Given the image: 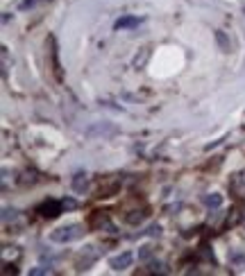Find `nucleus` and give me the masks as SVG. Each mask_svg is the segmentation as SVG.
Returning a JSON list of instances; mask_svg holds the SVG:
<instances>
[{
	"label": "nucleus",
	"instance_id": "nucleus-4",
	"mask_svg": "<svg viewBox=\"0 0 245 276\" xmlns=\"http://www.w3.org/2000/svg\"><path fill=\"white\" fill-rule=\"evenodd\" d=\"M134 263V254L132 251H122L121 256H114L112 260H109V265H112V270L116 272H122V270H127L129 265Z\"/></svg>",
	"mask_w": 245,
	"mask_h": 276
},
{
	"label": "nucleus",
	"instance_id": "nucleus-8",
	"mask_svg": "<svg viewBox=\"0 0 245 276\" xmlns=\"http://www.w3.org/2000/svg\"><path fill=\"white\" fill-rule=\"evenodd\" d=\"M216 43H218L220 52H229V50H232V43H229L227 34H225L223 30H216Z\"/></svg>",
	"mask_w": 245,
	"mask_h": 276
},
{
	"label": "nucleus",
	"instance_id": "nucleus-7",
	"mask_svg": "<svg viewBox=\"0 0 245 276\" xmlns=\"http://www.w3.org/2000/svg\"><path fill=\"white\" fill-rule=\"evenodd\" d=\"M73 190L77 192V195H84L86 190H89V177L86 175H75L73 177Z\"/></svg>",
	"mask_w": 245,
	"mask_h": 276
},
{
	"label": "nucleus",
	"instance_id": "nucleus-1",
	"mask_svg": "<svg viewBox=\"0 0 245 276\" xmlns=\"http://www.w3.org/2000/svg\"><path fill=\"white\" fill-rule=\"evenodd\" d=\"M82 235H84V227L77 222H70V224H64V227L55 229L53 233H50V240L57 244H68V242L80 240Z\"/></svg>",
	"mask_w": 245,
	"mask_h": 276
},
{
	"label": "nucleus",
	"instance_id": "nucleus-5",
	"mask_svg": "<svg viewBox=\"0 0 245 276\" xmlns=\"http://www.w3.org/2000/svg\"><path fill=\"white\" fill-rule=\"evenodd\" d=\"M143 23V18L139 16H121L116 23H114V30H134Z\"/></svg>",
	"mask_w": 245,
	"mask_h": 276
},
{
	"label": "nucleus",
	"instance_id": "nucleus-11",
	"mask_svg": "<svg viewBox=\"0 0 245 276\" xmlns=\"http://www.w3.org/2000/svg\"><path fill=\"white\" fill-rule=\"evenodd\" d=\"M145 233L152 235V238H159V235H161V227H159V224H152V227H150Z\"/></svg>",
	"mask_w": 245,
	"mask_h": 276
},
{
	"label": "nucleus",
	"instance_id": "nucleus-12",
	"mask_svg": "<svg viewBox=\"0 0 245 276\" xmlns=\"http://www.w3.org/2000/svg\"><path fill=\"white\" fill-rule=\"evenodd\" d=\"M145 218V213H139V211H134V215H127V222H132V224H136V222H141V220Z\"/></svg>",
	"mask_w": 245,
	"mask_h": 276
},
{
	"label": "nucleus",
	"instance_id": "nucleus-13",
	"mask_svg": "<svg viewBox=\"0 0 245 276\" xmlns=\"http://www.w3.org/2000/svg\"><path fill=\"white\" fill-rule=\"evenodd\" d=\"M150 256H152V249H150V247H141V251H139V258H141V260H148Z\"/></svg>",
	"mask_w": 245,
	"mask_h": 276
},
{
	"label": "nucleus",
	"instance_id": "nucleus-3",
	"mask_svg": "<svg viewBox=\"0 0 245 276\" xmlns=\"http://www.w3.org/2000/svg\"><path fill=\"white\" fill-rule=\"evenodd\" d=\"M37 213L41 215V218L53 220V218H57V215H61V213H64V204L57 202V199H46L43 204H39Z\"/></svg>",
	"mask_w": 245,
	"mask_h": 276
},
{
	"label": "nucleus",
	"instance_id": "nucleus-2",
	"mask_svg": "<svg viewBox=\"0 0 245 276\" xmlns=\"http://www.w3.org/2000/svg\"><path fill=\"white\" fill-rule=\"evenodd\" d=\"M48 54H50V70H53L55 80H57V82H61V80H64V75H61V66H59L57 41H55V37H53V34L48 37Z\"/></svg>",
	"mask_w": 245,
	"mask_h": 276
},
{
	"label": "nucleus",
	"instance_id": "nucleus-15",
	"mask_svg": "<svg viewBox=\"0 0 245 276\" xmlns=\"http://www.w3.org/2000/svg\"><path fill=\"white\" fill-rule=\"evenodd\" d=\"M37 0H23V5H21V9H27V7H32Z\"/></svg>",
	"mask_w": 245,
	"mask_h": 276
},
{
	"label": "nucleus",
	"instance_id": "nucleus-9",
	"mask_svg": "<svg viewBox=\"0 0 245 276\" xmlns=\"http://www.w3.org/2000/svg\"><path fill=\"white\" fill-rule=\"evenodd\" d=\"M204 204H207L209 208H220V206H223V195H218V192L204 195Z\"/></svg>",
	"mask_w": 245,
	"mask_h": 276
},
{
	"label": "nucleus",
	"instance_id": "nucleus-6",
	"mask_svg": "<svg viewBox=\"0 0 245 276\" xmlns=\"http://www.w3.org/2000/svg\"><path fill=\"white\" fill-rule=\"evenodd\" d=\"M91 227H93V229L107 227L109 231H114V227H112V222H109V218H107V213H105V211H96V215L91 218Z\"/></svg>",
	"mask_w": 245,
	"mask_h": 276
},
{
	"label": "nucleus",
	"instance_id": "nucleus-10",
	"mask_svg": "<svg viewBox=\"0 0 245 276\" xmlns=\"http://www.w3.org/2000/svg\"><path fill=\"white\" fill-rule=\"evenodd\" d=\"M50 267H43V265H39V267H32L30 270V276H46V274H50Z\"/></svg>",
	"mask_w": 245,
	"mask_h": 276
},
{
	"label": "nucleus",
	"instance_id": "nucleus-14",
	"mask_svg": "<svg viewBox=\"0 0 245 276\" xmlns=\"http://www.w3.org/2000/svg\"><path fill=\"white\" fill-rule=\"evenodd\" d=\"M61 204H64L66 211H73V208H75V202H73V199H61Z\"/></svg>",
	"mask_w": 245,
	"mask_h": 276
}]
</instances>
